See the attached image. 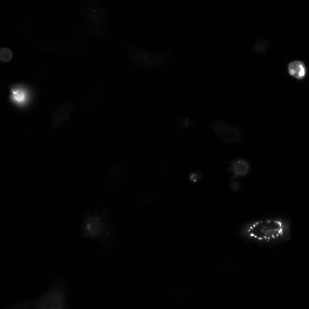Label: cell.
<instances>
[{"instance_id":"obj_1","label":"cell","mask_w":309,"mask_h":309,"mask_svg":"<svg viewBox=\"0 0 309 309\" xmlns=\"http://www.w3.org/2000/svg\"><path fill=\"white\" fill-rule=\"evenodd\" d=\"M291 223L288 219L275 216L250 221L244 223L239 234L254 244L274 246L289 241L291 237Z\"/></svg>"},{"instance_id":"obj_2","label":"cell","mask_w":309,"mask_h":309,"mask_svg":"<svg viewBox=\"0 0 309 309\" xmlns=\"http://www.w3.org/2000/svg\"><path fill=\"white\" fill-rule=\"evenodd\" d=\"M66 307L65 289L62 282L53 278L48 291L36 299L27 300L10 304L7 309H61Z\"/></svg>"},{"instance_id":"obj_3","label":"cell","mask_w":309,"mask_h":309,"mask_svg":"<svg viewBox=\"0 0 309 309\" xmlns=\"http://www.w3.org/2000/svg\"><path fill=\"white\" fill-rule=\"evenodd\" d=\"M211 127L215 135L226 143H237L244 140V137L239 129L226 122L214 120L211 123Z\"/></svg>"},{"instance_id":"obj_4","label":"cell","mask_w":309,"mask_h":309,"mask_svg":"<svg viewBox=\"0 0 309 309\" xmlns=\"http://www.w3.org/2000/svg\"><path fill=\"white\" fill-rule=\"evenodd\" d=\"M73 104L66 103L58 106L54 110L52 117L51 126L55 129L61 127L68 118Z\"/></svg>"},{"instance_id":"obj_5","label":"cell","mask_w":309,"mask_h":309,"mask_svg":"<svg viewBox=\"0 0 309 309\" xmlns=\"http://www.w3.org/2000/svg\"><path fill=\"white\" fill-rule=\"evenodd\" d=\"M227 169L232 174V176L230 179L231 181L237 178L247 175L250 171V166L247 160L238 158L234 159L230 161L229 166Z\"/></svg>"},{"instance_id":"obj_6","label":"cell","mask_w":309,"mask_h":309,"mask_svg":"<svg viewBox=\"0 0 309 309\" xmlns=\"http://www.w3.org/2000/svg\"><path fill=\"white\" fill-rule=\"evenodd\" d=\"M288 70L290 76L298 80L303 79L306 75V67L304 63L301 60L290 62L288 64Z\"/></svg>"},{"instance_id":"obj_7","label":"cell","mask_w":309,"mask_h":309,"mask_svg":"<svg viewBox=\"0 0 309 309\" xmlns=\"http://www.w3.org/2000/svg\"><path fill=\"white\" fill-rule=\"evenodd\" d=\"M13 53L11 50L7 47H3L0 49V59L5 62H9L12 59Z\"/></svg>"},{"instance_id":"obj_8","label":"cell","mask_w":309,"mask_h":309,"mask_svg":"<svg viewBox=\"0 0 309 309\" xmlns=\"http://www.w3.org/2000/svg\"><path fill=\"white\" fill-rule=\"evenodd\" d=\"M202 177V174L200 171H193L189 174V179L191 183H195L201 180Z\"/></svg>"},{"instance_id":"obj_9","label":"cell","mask_w":309,"mask_h":309,"mask_svg":"<svg viewBox=\"0 0 309 309\" xmlns=\"http://www.w3.org/2000/svg\"><path fill=\"white\" fill-rule=\"evenodd\" d=\"M180 127L183 129H189L193 128L194 123L191 119L187 118H184L180 120Z\"/></svg>"},{"instance_id":"obj_10","label":"cell","mask_w":309,"mask_h":309,"mask_svg":"<svg viewBox=\"0 0 309 309\" xmlns=\"http://www.w3.org/2000/svg\"><path fill=\"white\" fill-rule=\"evenodd\" d=\"M231 181H232L230 185L231 188H234V189H238L239 188L240 184L238 182L234 180Z\"/></svg>"}]
</instances>
